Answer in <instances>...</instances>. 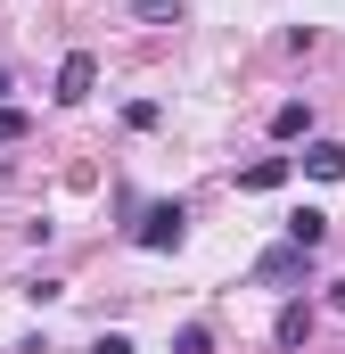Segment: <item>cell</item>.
Here are the masks:
<instances>
[{"instance_id":"cell-1","label":"cell","mask_w":345,"mask_h":354,"mask_svg":"<svg viewBox=\"0 0 345 354\" xmlns=\"http://www.w3.org/2000/svg\"><path fill=\"white\" fill-rule=\"evenodd\" d=\"M189 239V206L181 198H157V206H140V223H132V248H148V256H165Z\"/></svg>"},{"instance_id":"cell-2","label":"cell","mask_w":345,"mask_h":354,"mask_svg":"<svg viewBox=\"0 0 345 354\" xmlns=\"http://www.w3.org/2000/svg\"><path fill=\"white\" fill-rule=\"evenodd\" d=\"M90 91H99V58H90V50H66V58H58V91H50V99H58V107H83Z\"/></svg>"},{"instance_id":"cell-3","label":"cell","mask_w":345,"mask_h":354,"mask_svg":"<svg viewBox=\"0 0 345 354\" xmlns=\"http://www.w3.org/2000/svg\"><path fill=\"white\" fill-rule=\"evenodd\" d=\"M247 280H255V288H288V280H304V248H288V239H279V248H263Z\"/></svg>"},{"instance_id":"cell-4","label":"cell","mask_w":345,"mask_h":354,"mask_svg":"<svg viewBox=\"0 0 345 354\" xmlns=\"http://www.w3.org/2000/svg\"><path fill=\"white\" fill-rule=\"evenodd\" d=\"M271 140H313V107L304 99H279L271 107Z\"/></svg>"},{"instance_id":"cell-5","label":"cell","mask_w":345,"mask_h":354,"mask_svg":"<svg viewBox=\"0 0 345 354\" xmlns=\"http://www.w3.org/2000/svg\"><path fill=\"white\" fill-rule=\"evenodd\" d=\"M321 239H329V214H321V206H296V214H288V248H304V256H313Z\"/></svg>"},{"instance_id":"cell-6","label":"cell","mask_w":345,"mask_h":354,"mask_svg":"<svg viewBox=\"0 0 345 354\" xmlns=\"http://www.w3.org/2000/svg\"><path fill=\"white\" fill-rule=\"evenodd\" d=\"M271 338H279V346H304V338H313V305H304V297H288V305H279V322H271Z\"/></svg>"},{"instance_id":"cell-7","label":"cell","mask_w":345,"mask_h":354,"mask_svg":"<svg viewBox=\"0 0 345 354\" xmlns=\"http://www.w3.org/2000/svg\"><path fill=\"white\" fill-rule=\"evenodd\" d=\"M304 174L313 181H345V149L337 140H304Z\"/></svg>"},{"instance_id":"cell-8","label":"cell","mask_w":345,"mask_h":354,"mask_svg":"<svg viewBox=\"0 0 345 354\" xmlns=\"http://www.w3.org/2000/svg\"><path fill=\"white\" fill-rule=\"evenodd\" d=\"M288 174H296V157H255V165L239 174V189H279Z\"/></svg>"},{"instance_id":"cell-9","label":"cell","mask_w":345,"mask_h":354,"mask_svg":"<svg viewBox=\"0 0 345 354\" xmlns=\"http://www.w3.org/2000/svg\"><path fill=\"white\" fill-rule=\"evenodd\" d=\"M124 8H132L140 25H181V17H189V0H124Z\"/></svg>"},{"instance_id":"cell-10","label":"cell","mask_w":345,"mask_h":354,"mask_svg":"<svg viewBox=\"0 0 345 354\" xmlns=\"http://www.w3.org/2000/svg\"><path fill=\"white\" fill-rule=\"evenodd\" d=\"M25 132H33V115H25V107H8V99H0V149H17V140H25Z\"/></svg>"},{"instance_id":"cell-11","label":"cell","mask_w":345,"mask_h":354,"mask_svg":"<svg viewBox=\"0 0 345 354\" xmlns=\"http://www.w3.org/2000/svg\"><path fill=\"white\" fill-rule=\"evenodd\" d=\"M172 354H214V330H206V322H181V338H172Z\"/></svg>"},{"instance_id":"cell-12","label":"cell","mask_w":345,"mask_h":354,"mask_svg":"<svg viewBox=\"0 0 345 354\" xmlns=\"http://www.w3.org/2000/svg\"><path fill=\"white\" fill-rule=\"evenodd\" d=\"M124 124H132V132H157V124H165V107H157V99H132V107H124Z\"/></svg>"},{"instance_id":"cell-13","label":"cell","mask_w":345,"mask_h":354,"mask_svg":"<svg viewBox=\"0 0 345 354\" xmlns=\"http://www.w3.org/2000/svg\"><path fill=\"white\" fill-rule=\"evenodd\" d=\"M90 354H132V338H124V330H99V346Z\"/></svg>"},{"instance_id":"cell-14","label":"cell","mask_w":345,"mask_h":354,"mask_svg":"<svg viewBox=\"0 0 345 354\" xmlns=\"http://www.w3.org/2000/svg\"><path fill=\"white\" fill-rule=\"evenodd\" d=\"M329 305H337V313H345V280H329Z\"/></svg>"},{"instance_id":"cell-15","label":"cell","mask_w":345,"mask_h":354,"mask_svg":"<svg viewBox=\"0 0 345 354\" xmlns=\"http://www.w3.org/2000/svg\"><path fill=\"white\" fill-rule=\"evenodd\" d=\"M0 99H8V66H0Z\"/></svg>"}]
</instances>
